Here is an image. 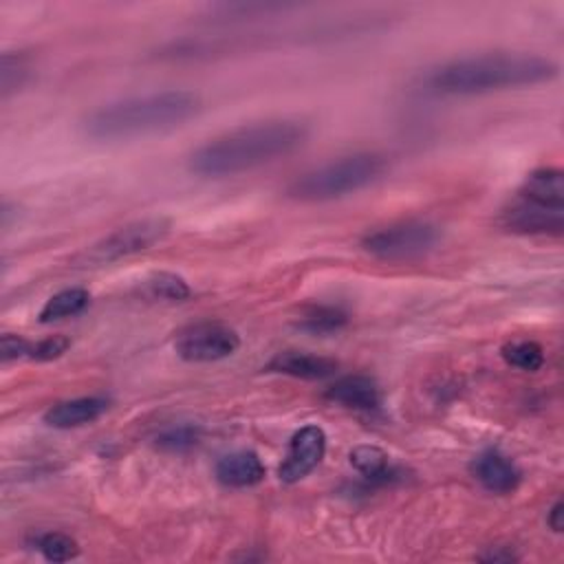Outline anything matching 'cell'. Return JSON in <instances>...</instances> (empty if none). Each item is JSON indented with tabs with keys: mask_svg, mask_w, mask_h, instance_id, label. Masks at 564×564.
<instances>
[{
	"mask_svg": "<svg viewBox=\"0 0 564 564\" xmlns=\"http://www.w3.org/2000/svg\"><path fill=\"white\" fill-rule=\"evenodd\" d=\"M306 139L308 130L304 123L293 119H269L209 139L189 154L187 167L203 178L234 176L295 152Z\"/></svg>",
	"mask_w": 564,
	"mask_h": 564,
	"instance_id": "1",
	"label": "cell"
},
{
	"mask_svg": "<svg viewBox=\"0 0 564 564\" xmlns=\"http://www.w3.org/2000/svg\"><path fill=\"white\" fill-rule=\"evenodd\" d=\"M198 110V95L189 90H161L106 104L82 121V130L95 141H128L170 132L196 117Z\"/></svg>",
	"mask_w": 564,
	"mask_h": 564,
	"instance_id": "2",
	"label": "cell"
},
{
	"mask_svg": "<svg viewBox=\"0 0 564 564\" xmlns=\"http://www.w3.org/2000/svg\"><path fill=\"white\" fill-rule=\"evenodd\" d=\"M557 75L555 62L533 53H485L454 59L432 70L427 86L443 95H482L549 82Z\"/></svg>",
	"mask_w": 564,
	"mask_h": 564,
	"instance_id": "3",
	"label": "cell"
},
{
	"mask_svg": "<svg viewBox=\"0 0 564 564\" xmlns=\"http://www.w3.org/2000/svg\"><path fill=\"white\" fill-rule=\"evenodd\" d=\"M386 170V159L377 152H355L317 165L286 187V194L302 203H322L355 194L375 183Z\"/></svg>",
	"mask_w": 564,
	"mask_h": 564,
	"instance_id": "4",
	"label": "cell"
},
{
	"mask_svg": "<svg viewBox=\"0 0 564 564\" xmlns=\"http://www.w3.org/2000/svg\"><path fill=\"white\" fill-rule=\"evenodd\" d=\"M438 240L441 231L436 225L427 220H399L368 231L361 238V247L379 260L401 262L425 256L438 245Z\"/></svg>",
	"mask_w": 564,
	"mask_h": 564,
	"instance_id": "5",
	"label": "cell"
},
{
	"mask_svg": "<svg viewBox=\"0 0 564 564\" xmlns=\"http://www.w3.org/2000/svg\"><path fill=\"white\" fill-rule=\"evenodd\" d=\"M170 234V220L165 218H141L132 220L123 227H117L106 238L95 242L86 253V264H104L115 262L141 251L152 249Z\"/></svg>",
	"mask_w": 564,
	"mask_h": 564,
	"instance_id": "6",
	"label": "cell"
},
{
	"mask_svg": "<svg viewBox=\"0 0 564 564\" xmlns=\"http://www.w3.org/2000/svg\"><path fill=\"white\" fill-rule=\"evenodd\" d=\"M240 337L234 328L218 322H200L183 328L176 335L174 350L185 361H218L234 355Z\"/></svg>",
	"mask_w": 564,
	"mask_h": 564,
	"instance_id": "7",
	"label": "cell"
},
{
	"mask_svg": "<svg viewBox=\"0 0 564 564\" xmlns=\"http://www.w3.org/2000/svg\"><path fill=\"white\" fill-rule=\"evenodd\" d=\"M326 454V434L319 425L300 427L289 443L286 456L278 467L282 482H297L308 476Z\"/></svg>",
	"mask_w": 564,
	"mask_h": 564,
	"instance_id": "8",
	"label": "cell"
},
{
	"mask_svg": "<svg viewBox=\"0 0 564 564\" xmlns=\"http://www.w3.org/2000/svg\"><path fill=\"white\" fill-rule=\"evenodd\" d=\"M471 474L491 494H511L513 489H518L522 478L518 465L498 449H487L478 454L471 463Z\"/></svg>",
	"mask_w": 564,
	"mask_h": 564,
	"instance_id": "9",
	"label": "cell"
},
{
	"mask_svg": "<svg viewBox=\"0 0 564 564\" xmlns=\"http://www.w3.org/2000/svg\"><path fill=\"white\" fill-rule=\"evenodd\" d=\"M518 198L524 203H531L542 209L551 212H564V174L557 167H540L531 172L520 192Z\"/></svg>",
	"mask_w": 564,
	"mask_h": 564,
	"instance_id": "10",
	"label": "cell"
},
{
	"mask_svg": "<svg viewBox=\"0 0 564 564\" xmlns=\"http://www.w3.org/2000/svg\"><path fill=\"white\" fill-rule=\"evenodd\" d=\"M505 225L518 234H551L560 236L564 227V212H551L516 198L502 214Z\"/></svg>",
	"mask_w": 564,
	"mask_h": 564,
	"instance_id": "11",
	"label": "cell"
},
{
	"mask_svg": "<svg viewBox=\"0 0 564 564\" xmlns=\"http://www.w3.org/2000/svg\"><path fill=\"white\" fill-rule=\"evenodd\" d=\"M108 410V399L104 397H77L59 401L44 412V423L55 430L82 427L97 421Z\"/></svg>",
	"mask_w": 564,
	"mask_h": 564,
	"instance_id": "12",
	"label": "cell"
},
{
	"mask_svg": "<svg viewBox=\"0 0 564 564\" xmlns=\"http://www.w3.org/2000/svg\"><path fill=\"white\" fill-rule=\"evenodd\" d=\"M267 370L271 372H280V375H289L295 379H328L337 372V361L322 357V355H313V352H304V350H284L278 352Z\"/></svg>",
	"mask_w": 564,
	"mask_h": 564,
	"instance_id": "13",
	"label": "cell"
},
{
	"mask_svg": "<svg viewBox=\"0 0 564 564\" xmlns=\"http://www.w3.org/2000/svg\"><path fill=\"white\" fill-rule=\"evenodd\" d=\"M214 471L218 482L225 487H253L262 482L267 474L260 456L251 449H238L220 456Z\"/></svg>",
	"mask_w": 564,
	"mask_h": 564,
	"instance_id": "14",
	"label": "cell"
},
{
	"mask_svg": "<svg viewBox=\"0 0 564 564\" xmlns=\"http://www.w3.org/2000/svg\"><path fill=\"white\" fill-rule=\"evenodd\" d=\"M326 397L344 408L359 410V412H370L377 410L381 403V392L379 386L364 375H346L339 377L328 390Z\"/></svg>",
	"mask_w": 564,
	"mask_h": 564,
	"instance_id": "15",
	"label": "cell"
},
{
	"mask_svg": "<svg viewBox=\"0 0 564 564\" xmlns=\"http://www.w3.org/2000/svg\"><path fill=\"white\" fill-rule=\"evenodd\" d=\"M88 302H90V293L86 289H82V286L64 289V291L51 295L44 302L37 319L42 324H48V322H57V319H64V317L79 315L88 306Z\"/></svg>",
	"mask_w": 564,
	"mask_h": 564,
	"instance_id": "16",
	"label": "cell"
},
{
	"mask_svg": "<svg viewBox=\"0 0 564 564\" xmlns=\"http://www.w3.org/2000/svg\"><path fill=\"white\" fill-rule=\"evenodd\" d=\"M348 458L350 465L368 480H386L392 474L388 454L377 445H357Z\"/></svg>",
	"mask_w": 564,
	"mask_h": 564,
	"instance_id": "17",
	"label": "cell"
},
{
	"mask_svg": "<svg viewBox=\"0 0 564 564\" xmlns=\"http://www.w3.org/2000/svg\"><path fill=\"white\" fill-rule=\"evenodd\" d=\"M502 359L524 372H538L544 366V348L533 339H513L502 346Z\"/></svg>",
	"mask_w": 564,
	"mask_h": 564,
	"instance_id": "18",
	"label": "cell"
},
{
	"mask_svg": "<svg viewBox=\"0 0 564 564\" xmlns=\"http://www.w3.org/2000/svg\"><path fill=\"white\" fill-rule=\"evenodd\" d=\"M33 546L48 562H68L79 555L77 542L62 531H44L33 538Z\"/></svg>",
	"mask_w": 564,
	"mask_h": 564,
	"instance_id": "19",
	"label": "cell"
},
{
	"mask_svg": "<svg viewBox=\"0 0 564 564\" xmlns=\"http://www.w3.org/2000/svg\"><path fill=\"white\" fill-rule=\"evenodd\" d=\"M200 438V427L192 423H176L156 434V445L165 452H185L194 447Z\"/></svg>",
	"mask_w": 564,
	"mask_h": 564,
	"instance_id": "20",
	"label": "cell"
},
{
	"mask_svg": "<svg viewBox=\"0 0 564 564\" xmlns=\"http://www.w3.org/2000/svg\"><path fill=\"white\" fill-rule=\"evenodd\" d=\"M29 75V64L22 53H4L0 62V93L9 97V93L18 90Z\"/></svg>",
	"mask_w": 564,
	"mask_h": 564,
	"instance_id": "21",
	"label": "cell"
},
{
	"mask_svg": "<svg viewBox=\"0 0 564 564\" xmlns=\"http://www.w3.org/2000/svg\"><path fill=\"white\" fill-rule=\"evenodd\" d=\"M148 291L152 293V297H161V300H170V302H181L185 297H189V286L187 282L176 275V273H156L148 280Z\"/></svg>",
	"mask_w": 564,
	"mask_h": 564,
	"instance_id": "22",
	"label": "cell"
},
{
	"mask_svg": "<svg viewBox=\"0 0 564 564\" xmlns=\"http://www.w3.org/2000/svg\"><path fill=\"white\" fill-rule=\"evenodd\" d=\"M344 324H346V315L341 311L328 308V306H317L311 313H306L304 319H302V328H306L311 333L337 330Z\"/></svg>",
	"mask_w": 564,
	"mask_h": 564,
	"instance_id": "23",
	"label": "cell"
},
{
	"mask_svg": "<svg viewBox=\"0 0 564 564\" xmlns=\"http://www.w3.org/2000/svg\"><path fill=\"white\" fill-rule=\"evenodd\" d=\"M68 346H70V341L64 335H51L31 346V359H37V361L57 359L68 350Z\"/></svg>",
	"mask_w": 564,
	"mask_h": 564,
	"instance_id": "24",
	"label": "cell"
},
{
	"mask_svg": "<svg viewBox=\"0 0 564 564\" xmlns=\"http://www.w3.org/2000/svg\"><path fill=\"white\" fill-rule=\"evenodd\" d=\"M31 341H26L20 335L13 333H4L0 337V357L2 361H13V359H22V357H31Z\"/></svg>",
	"mask_w": 564,
	"mask_h": 564,
	"instance_id": "25",
	"label": "cell"
},
{
	"mask_svg": "<svg viewBox=\"0 0 564 564\" xmlns=\"http://www.w3.org/2000/svg\"><path fill=\"white\" fill-rule=\"evenodd\" d=\"M546 524H549L555 533H560V531H562V527H564V505H562V500H557V502L549 509Z\"/></svg>",
	"mask_w": 564,
	"mask_h": 564,
	"instance_id": "26",
	"label": "cell"
},
{
	"mask_svg": "<svg viewBox=\"0 0 564 564\" xmlns=\"http://www.w3.org/2000/svg\"><path fill=\"white\" fill-rule=\"evenodd\" d=\"M480 560H489V562H511V560H518V555H516L511 549H507V546H496V549H491L489 553L480 555Z\"/></svg>",
	"mask_w": 564,
	"mask_h": 564,
	"instance_id": "27",
	"label": "cell"
}]
</instances>
